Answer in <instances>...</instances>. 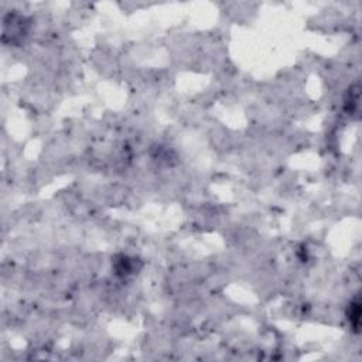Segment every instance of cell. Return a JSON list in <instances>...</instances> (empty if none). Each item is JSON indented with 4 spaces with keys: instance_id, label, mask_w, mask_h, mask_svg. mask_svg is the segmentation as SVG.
Listing matches in <instances>:
<instances>
[{
    "instance_id": "1",
    "label": "cell",
    "mask_w": 362,
    "mask_h": 362,
    "mask_svg": "<svg viewBox=\"0 0 362 362\" xmlns=\"http://www.w3.org/2000/svg\"><path fill=\"white\" fill-rule=\"evenodd\" d=\"M348 320H349V323L352 325V328H355V331H358L359 323H361V304H359V300L358 299H355L354 301L349 303Z\"/></svg>"
}]
</instances>
